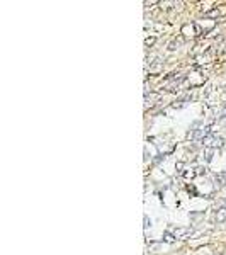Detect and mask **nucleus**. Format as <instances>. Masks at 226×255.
<instances>
[{
	"label": "nucleus",
	"mask_w": 226,
	"mask_h": 255,
	"mask_svg": "<svg viewBox=\"0 0 226 255\" xmlns=\"http://www.w3.org/2000/svg\"><path fill=\"white\" fill-rule=\"evenodd\" d=\"M221 145H223V139L221 138H212L211 143H209L208 146H221Z\"/></svg>",
	"instance_id": "obj_2"
},
{
	"label": "nucleus",
	"mask_w": 226,
	"mask_h": 255,
	"mask_svg": "<svg viewBox=\"0 0 226 255\" xmlns=\"http://www.w3.org/2000/svg\"><path fill=\"white\" fill-rule=\"evenodd\" d=\"M216 219H218L219 223H223L226 219V208H223V209H219L218 211V214H216Z\"/></svg>",
	"instance_id": "obj_1"
}]
</instances>
